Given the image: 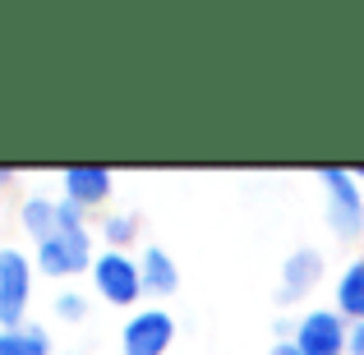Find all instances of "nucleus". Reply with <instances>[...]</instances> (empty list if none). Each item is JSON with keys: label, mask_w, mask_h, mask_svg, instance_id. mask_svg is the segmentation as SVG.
<instances>
[{"label": "nucleus", "mask_w": 364, "mask_h": 355, "mask_svg": "<svg viewBox=\"0 0 364 355\" xmlns=\"http://www.w3.org/2000/svg\"><path fill=\"white\" fill-rule=\"evenodd\" d=\"M33 263L18 249H0V328H23Z\"/></svg>", "instance_id": "obj_1"}, {"label": "nucleus", "mask_w": 364, "mask_h": 355, "mask_svg": "<svg viewBox=\"0 0 364 355\" xmlns=\"http://www.w3.org/2000/svg\"><path fill=\"white\" fill-rule=\"evenodd\" d=\"M323 185H328V222L337 235H355L364 226V198L355 189V171L328 166L323 171Z\"/></svg>", "instance_id": "obj_2"}, {"label": "nucleus", "mask_w": 364, "mask_h": 355, "mask_svg": "<svg viewBox=\"0 0 364 355\" xmlns=\"http://www.w3.org/2000/svg\"><path fill=\"white\" fill-rule=\"evenodd\" d=\"M97 258H92L88 249V231H70V226H60L55 240H46V245H37V267H42L46 277H70V272H83V267H92Z\"/></svg>", "instance_id": "obj_3"}, {"label": "nucleus", "mask_w": 364, "mask_h": 355, "mask_svg": "<svg viewBox=\"0 0 364 355\" xmlns=\"http://www.w3.org/2000/svg\"><path fill=\"white\" fill-rule=\"evenodd\" d=\"M92 282L107 295L111 304H134L143 295V267L134 258H124L120 249H107V254L92 263Z\"/></svg>", "instance_id": "obj_4"}, {"label": "nucleus", "mask_w": 364, "mask_h": 355, "mask_svg": "<svg viewBox=\"0 0 364 355\" xmlns=\"http://www.w3.org/2000/svg\"><path fill=\"white\" fill-rule=\"evenodd\" d=\"M346 337H350V323L332 309L309 314V319H300V328H295L300 355H346Z\"/></svg>", "instance_id": "obj_5"}, {"label": "nucleus", "mask_w": 364, "mask_h": 355, "mask_svg": "<svg viewBox=\"0 0 364 355\" xmlns=\"http://www.w3.org/2000/svg\"><path fill=\"white\" fill-rule=\"evenodd\" d=\"M171 337H176V323H171V314L143 309V314H134V319L124 323L120 346H124V355H166Z\"/></svg>", "instance_id": "obj_6"}, {"label": "nucleus", "mask_w": 364, "mask_h": 355, "mask_svg": "<svg viewBox=\"0 0 364 355\" xmlns=\"http://www.w3.org/2000/svg\"><path fill=\"white\" fill-rule=\"evenodd\" d=\"M65 189H70V203L92 208L111 194V171L107 166H70L65 171Z\"/></svg>", "instance_id": "obj_7"}, {"label": "nucleus", "mask_w": 364, "mask_h": 355, "mask_svg": "<svg viewBox=\"0 0 364 355\" xmlns=\"http://www.w3.org/2000/svg\"><path fill=\"white\" fill-rule=\"evenodd\" d=\"M318 272H323L318 249H300V254H291L286 267H282V300H300V295L318 282Z\"/></svg>", "instance_id": "obj_8"}, {"label": "nucleus", "mask_w": 364, "mask_h": 355, "mask_svg": "<svg viewBox=\"0 0 364 355\" xmlns=\"http://www.w3.org/2000/svg\"><path fill=\"white\" fill-rule=\"evenodd\" d=\"M139 267H143V291H152V295H171L180 286V272L166 258V249H148L139 258Z\"/></svg>", "instance_id": "obj_9"}, {"label": "nucleus", "mask_w": 364, "mask_h": 355, "mask_svg": "<svg viewBox=\"0 0 364 355\" xmlns=\"http://www.w3.org/2000/svg\"><path fill=\"white\" fill-rule=\"evenodd\" d=\"M337 314L350 323H364V263H350L337 282Z\"/></svg>", "instance_id": "obj_10"}, {"label": "nucleus", "mask_w": 364, "mask_h": 355, "mask_svg": "<svg viewBox=\"0 0 364 355\" xmlns=\"http://www.w3.org/2000/svg\"><path fill=\"white\" fill-rule=\"evenodd\" d=\"M23 226H28V235H33L37 245H46V240H55V231H60V213H55V203H46V198H28L23 203Z\"/></svg>", "instance_id": "obj_11"}, {"label": "nucleus", "mask_w": 364, "mask_h": 355, "mask_svg": "<svg viewBox=\"0 0 364 355\" xmlns=\"http://www.w3.org/2000/svg\"><path fill=\"white\" fill-rule=\"evenodd\" d=\"M51 337L42 328H0V355H46Z\"/></svg>", "instance_id": "obj_12"}, {"label": "nucleus", "mask_w": 364, "mask_h": 355, "mask_svg": "<svg viewBox=\"0 0 364 355\" xmlns=\"http://www.w3.org/2000/svg\"><path fill=\"white\" fill-rule=\"evenodd\" d=\"M134 231H139V226H134V217H107V226H102V235L111 240V249L129 245V240H134Z\"/></svg>", "instance_id": "obj_13"}, {"label": "nucleus", "mask_w": 364, "mask_h": 355, "mask_svg": "<svg viewBox=\"0 0 364 355\" xmlns=\"http://www.w3.org/2000/svg\"><path fill=\"white\" fill-rule=\"evenodd\" d=\"M55 314H60V319H83V314H88V300H83V295H74V291H65V295H55Z\"/></svg>", "instance_id": "obj_14"}, {"label": "nucleus", "mask_w": 364, "mask_h": 355, "mask_svg": "<svg viewBox=\"0 0 364 355\" xmlns=\"http://www.w3.org/2000/svg\"><path fill=\"white\" fill-rule=\"evenodd\" d=\"M346 355H364V323H350V337H346Z\"/></svg>", "instance_id": "obj_15"}, {"label": "nucleus", "mask_w": 364, "mask_h": 355, "mask_svg": "<svg viewBox=\"0 0 364 355\" xmlns=\"http://www.w3.org/2000/svg\"><path fill=\"white\" fill-rule=\"evenodd\" d=\"M272 355H300V346H295V341H282V346H272Z\"/></svg>", "instance_id": "obj_16"}, {"label": "nucleus", "mask_w": 364, "mask_h": 355, "mask_svg": "<svg viewBox=\"0 0 364 355\" xmlns=\"http://www.w3.org/2000/svg\"><path fill=\"white\" fill-rule=\"evenodd\" d=\"M14 180V166H0V185H9Z\"/></svg>", "instance_id": "obj_17"}]
</instances>
